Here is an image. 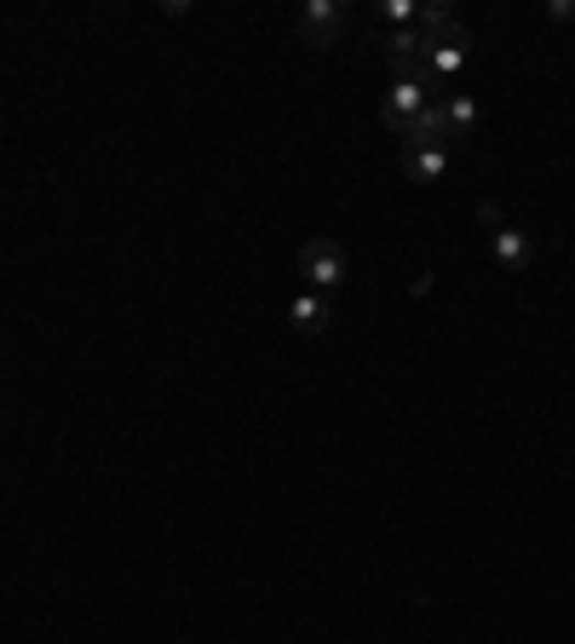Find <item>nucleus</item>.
Instances as JSON below:
<instances>
[{
  "mask_svg": "<svg viewBox=\"0 0 575 644\" xmlns=\"http://www.w3.org/2000/svg\"><path fill=\"white\" fill-rule=\"evenodd\" d=\"M427 105H432V92H427V87H414V81H391V92L380 98V121L391 127L397 139H403L409 127H414V116L427 110Z\"/></svg>",
  "mask_w": 575,
  "mask_h": 644,
  "instance_id": "nucleus-2",
  "label": "nucleus"
},
{
  "mask_svg": "<svg viewBox=\"0 0 575 644\" xmlns=\"http://www.w3.org/2000/svg\"><path fill=\"white\" fill-rule=\"evenodd\" d=\"M546 18H553V23H570V18H575V0H546Z\"/></svg>",
  "mask_w": 575,
  "mask_h": 644,
  "instance_id": "nucleus-10",
  "label": "nucleus"
},
{
  "mask_svg": "<svg viewBox=\"0 0 575 644\" xmlns=\"http://www.w3.org/2000/svg\"><path fill=\"white\" fill-rule=\"evenodd\" d=\"M299 276L311 282V294H329V288H340V282H345V253H340V242L317 237V242L299 248Z\"/></svg>",
  "mask_w": 575,
  "mask_h": 644,
  "instance_id": "nucleus-1",
  "label": "nucleus"
},
{
  "mask_svg": "<svg viewBox=\"0 0 575 644\" xmlns=\"http://www.w3.org/2000/svg\"><path fill=\"white\" fill-rule=\"evenodd\" d=\"M427 53V41H420V30L409 23V30H386V58L391 64H403V58H420Z\"/></svg>",
  "mask_w": 575,
  "mask_h": 644,
  "instance_id": "nucleus-8",
  "label": "nucleus"
},
{
  "mask_svg": "<svg viewBox=\"0 0 575 644\" xmlns=\"http://www.w3.org/2000/svg\"><path fill=\"white\" fill-rule=\"evenodd\" d=\"M530 260H535V248H530V237H523L518 225L495 230V265L501 271H530Z\"/></svg>",
  "mask_w": 575,
  "mask_h": 644,
  "instance_id": "nucleus-6",
  "label": "nucleus"
},
{
  "mask_svg": "<svg viewBox=\"0 0 575 644\" xmlns=\"http://www.w3.org/2000/svg\"><path fill=\"white\" fill-rule=\"evenodd\" d=\"M403 173L414 185H438L449 173V144H403Z\"/></svg>",
  "mask_w": 575,
  "mask_h": 644,
  "instance_id": "nucleus-4",
  "label": "nucleus"
},
{
  "mask_svg": "<svg viewBox=\"0 0 575 644\" xmlns=\"http://www.w3.org/2000/svg\"><path fill=\"white\" fill-rule=\"evenodd\" d=\"M288 323L299 328V334H322L334 323V305H329V294H294V305H288Z\"/></svg>",
  "mask_w": 575,
  "mask_h": 644,
  "instance_id": "nucleus-5",
  "label": "nucleus"
},
{
  "mask_svg": "<svg viewBox=\"0 0 575 644\" xmlns=\"http://www.w3.org/2000/svg\"><path fill=\"white\" fill-rule=\"evenodd\" d=\"M340 23H345L340 0H306V7H299V35H306L311 46H334Z\"/></svg>",
  "mask_w": 575,
  "mask_h": 644,
  "instance_id": "nucleus-3",
  "label": "nucleus"
},
{
  "mask_svg": "<svg viewBox=\"0 0 575 644\" xmlns=\"http://www.w3.org/2000/svg\"><path fill=\"white\" fill-rule=\"evenodd\" d=\"M438 105L449 116V139H461V133L478 127V98H472V92H449V98H438Z\"/></svg>",
  "mask_w": 575,
  "mask_h": 644,
  "instance_id": "nucleus-7",
  "label": "nucleus"
},
{
  "mask_svg": "<svg viewBox=\"0 0 575 644\" xmlns=\"http://www.w3.org/2000/svg\"><path fill=\"white\" fill-rule=\"evenodd\" d=\"M414 0H380V18L391 23V30H409V23H414Z\"/></svg>",
  "mask_w": 575,
  "mask_h": 644,
  "instance_id": "nucleus-9",
  "label": "nucleus"
}]
</instances>
